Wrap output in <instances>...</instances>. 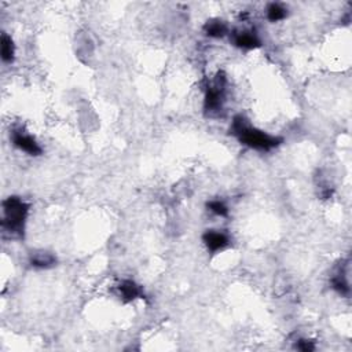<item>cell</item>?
<instances>
[{"mask_svg": "<svg viewBox=\"0 0 352 352\" xmlns=\"http://www.w3.org/2000/svg\"><path fill=\"white\" fill-rule=\"evenodd\" d=\"M233 130L244 145H247L249 148L257 149V150H271L281 143V139L278 138H274V136L264 134L263 131L248 127L245 124V120L242 117L235 118Z\"/></svg>", "mask_w": 352, "mask_h": 352, "instance_id": "cell-1", "label": "cell"}, {"mask_svg": "<svg viewBox=\"0 0 352 352\" xmlns=\"http://www.w3.org/2000/svg\"><path fill=\"white\" fill-rule=\"evenodd\" d=\"M4 219L3 227L11 234L21 235L24 230V222L28 213V205L17 197H10L3 204Z\"/></svg>", "mask_w": 352, "mask_h": 352, "instance_id": "cell-2", "label": "cell"}, {"mask_svg": "<svg viewBox=\"0 0 352 352\" xmlns=\"http://www.w3.org/2000/svg\"><path fill=\"white\" fill-rule=\"evenodd\" d=\"M12 142L21 150L26 151L31 155H39L42 153V148L36 143V141L29 135H25L22 132H14L12 134Z\"/></svg>", "mask_w": 352, "mask_h": 352, "instance_id": "cell-3", "label": "cell"}, {"mask_svg": "<svg viewBox=\"0 0 352 352\" xmlns=\"http://www.w3.org/2000/svg\"><path fill=\"white\" fill-rule=\"evenodd\" d=\"M204 242L205 245L208 247V249L216 252V251L222 249V248H224L229 244V238H227V235L223 234V233L210 230V231H206L204 234Z\"/></svg>", "mask_w": 352, "mask_h": 352, "instance_id": "cell-4", "label": "cell"}, {"mask_svg": "<svg viewBox=\"0 0 352 352\" xmlns=\"http://www.w3.org/2000/svg\"><path fill=\"white\" fill-rule=\"evenodd\" d=\"M234 43L238 47H242V49H254V47L260 46L259 39L256 37V35L251 33V32H240V33H237L234 37Z\"/></svg>", "mask_w": 352, "mask_h": 352, "instance_id": "cell-5", "label": "cell"}, {"mask_svg": "<svg viewBox=\"0 0 352 352\" xmlns=\"http://www.w3.org/2000/svg\"><path fill=\"white\" fill-rule=\"evenodd\" d=\"M120 293L125 302H131L141 295V289L132 281H124L123 284L120 285Z\"/></svg>", "mask_w": 352, "mask_h": 352, "instance_id": "cell-6", "label": "cell"}, {"mask_svg": "<svg viewBox=\"0 0 352 352\" xmlns=\"http://www.w3.org/2000/svg\"><path fill=\"white\" fill-rule=\"evenodd\" d=\"M205 32H206L208 36L222 37L226 35L227 28H226V25L223 24L222 21H210V22L205 25Z\"/></svg>", "mask_w": 352, "mask_h": 352, "instance_id": "cell-7", "label": "cell"}, {"mask_svg": "<svg viewBox=\"0 0 352 352\" xmlns=\"http://www.w3.org/2000/svg\"><path fill=\"white\" fill-rule=\"evenodd\" d=\"M32 266L35 267H49L52 266L55 263L54 256L46 252H40V253H35L32 256Z\"/></svg>", "mask_w": 352, "mask_h": 352, "instance_id": "cell-8", "label": "cell"}, {"mask_svg": "<svg viewBox=\"0 0 352 352\" xmlns=\"http://www.w3.org/2000/svg\"><path fill=\"white\" fill-rule=\"evenodd\" d=\"M1 58L4 62H11L14 58V44L7 35L1 36Z\"/></svg>", "mask_w": 352, "mask_h": 352, "instance_id": "cell-9", "label": "cell"}, {"mask_svg": "<svg viewBox=\"0 0 352 352\" xmlns=\"http://www.w3.org/2000/svg\"><path fill=\"white\" fill-rule=\"evenodd\" d=\"M267 17H268V19L272 21V22H277V21H281V19H284L285 17H286V10H285L281 4H275V3H274V4L268 7Z\"/></svg>", "mask_w": 352, "mask_h": 352, "instance_id": "cell-10", "label": "cell"}, {"mask_svg": "<svg viewBox=\"0 0 352 352\" xmlns=\"http://www.w3.org/2000/svg\"><path fill=\"white\" fill-rule=\"evenodd\" d=\"M208 208H209L213 213L219 215V216H226V215L229 213L227 206L223 204V202H220V201H210L209 204H208Z\"/></svg>", "mask_w": 352, "mask_h": 352, "instance_id": "cell-11", "label": "cell"}, {"mask_svg": "<svg viewBox=\"0 0 352 352\" xmlns=\"http://www.w3.org/2000/svg\"><path fill=\"white\" fill-rule=\"evenodd\" d=\"M297 348L304 352H308V351H314V350H315V346L312 344V341L302 340L299 344H297Z\"/></svg>", "mask_w": 352, "mask_h": 352, "instance_id": "cell-12", "label": "cell"}]
</instances>
